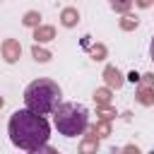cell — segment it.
I'll list each match as a JSON object with an SVG mask.
<instances>
[{
	"label": "cell",
	"instance_id": "obj_22",
	"mask_svg": "<svg viewBox=\"0 0 154 154\" xmlns=\"http://www.w3.org/2000/svg\"><path fill=\"white\" fill-rule=\"evenodd\" d=\"M123 152H135V154H140V147H135V144H128V147H123Z\"/></svg>",
	"mask_w": 154,
	"mask_h": 154
},
{
	"label": "cell",
	"instance_id": "obj_17",
	"mask_svg": "<svg viewBox=\"0 0 154 154\" xmlns=\"http://www.w3.org/2000/svg\"><path fill=\"white\" fill-rule=\"evenodd\" d=\"M116 116H118V111H116L111 103H108V106H96V118H99V120H113Z\"/></svg>",
	"mask_w": 154,
	"mask_h": 154
},
{
	"label": "cell",
	"instance_id": "obj_6",
	"mask_svg": "<svg viewBox=\"0 0 154 154\" xmlns=\"http://www.w3.org/2000/svg\"><path fill=\"white\" fill-rule=\"evenodd\" d=\"M135 99L140 106H154V87L140 82V87L135 89Z\"/></svg>",
	"mask_w": 154,
	"mask_h": 154
},
{
	"label": "cell",
	"instance_id": "obj_7",
	"mask_svg": "<svg viewBox=\"0 0 154 154\" xmlns=\"http://www.w3.org/2000/svg\"><path fill=\"white\" fill-rule=\"evenodd\" d=\"M55 38V26H51V24H38L36 29H34V41L36 43H48V41H53Z\"/></svg>",
	"mask_w": 154,
	"mask_h": 154
},
{
	"label": "cell",
	"instance_id": "obj_19",
	"mask_svg": "<svg viewBox=\"0 0 154 154\" xmlns=\"http://www.w3.org/2000/svg\"><path fill=\"white\" fill-rule=\"evenodd\" d=\"M140 82H142V84H149V87H154V72H144V75L140 77Z\"/></svg>",
	"mask_w": 154,
	"mask_h": 154
},
{
	"label": "cell",
	"instance_id": "obj_3",
	"mask_svg": "<svg viewBox=\"0 0 154 154\" xmlns=\"http://www.w3.org/2000/svg\"><path fill=\"white\" fill-rule=\"evenodd\" d=\"M53 123L60 135L77 137V135H84L89 128V111H87V106L75 103V101L58 103V108L53 111Z\"/></svg>",
	"mask_w": 154,
	"mask_h": 154
},
{
	"label": "cell",
	"instance_id": "obj_23",
	"mask_svg": "<svg viewBox=\"0 0 154 154\" xmlns=\"http://www.w3.org/2000/svg\"><path fill=\"white\" fill-rule=\"evenodd\" d=\"M149 55H152V60H154V36H152V43H149Z\"/></svg>",
	"mask_w": 154,
	"mask_h": 154
},
{
	"label": "cell",
	"instance_id": "obj_25",
	"mask_svg": "<svg viewBox=\"0 0 154 154\" xmlns=\"http://www.w3.org/2000/svg\"><path fill=\"white\" fill-rule=\"evenodd\" d=\"M0 2H2V0H0Z\"/></svg>",
	"mask_w": 154,
	"mask_h": 154
},
{
	"label": "cell",
	"instance_id": "obj_9",
	"mask_svg": "<svg viewBox=\"0 0 154 154\" xmlns=\"http://www.w3.org/2000/svg\"><path fill=\"white\" fill-rule=\"evenodd\" d=\"M96 149H99V137L94 135L91 128H87V135H84V140L79 142V152H82V154H89V152H96Z\"/></svg>",
	"mask_w": 154,
	"mask_h": 154
},
{
	"label": "cell",
	"instance_id": "obj_8",
	"mask_svg": "<svg viewBox=\"0 0 154 154\" xmlns=\"http://www.w3.org/2000/svg\"><path fill=\"white\" fill-rule=\"evenodd\" d=\"M77 22H79L77 7H63V12H60V24H63L65 29H72V26H77Z\"/></svg>",
	"mask_w": 154,
	"mask_h": 154
},
{
	"label": "cell",
	"instance_id": "obj_11",
	"mask_svg": "<svg viewBox=\"0 0 154 154\" xmlns=\"http://www.w3.org/2000/svg\"><path fill=\"white\" fill-rule=\"evenodd\" d=\"M31 58H34L36 63H48V60L53 58V53H51L48 48H43V43H34V46H31Z\"/></svg>",
	"mask_w": 154,
	"mask_h": 154
},
{
	"label": "cell",
	"instance_id": "obj_15",
	"mask_svg": "<svg viewBox=\"0 0 154 154\" xmlns=\"http://www.w3.org/2000/svg\"><path fill=\"white\" fill-rule=\"evenodd\" d=\"M87 51H89L91 60H106V55H108V48H106L103 43H89Z\"/></svg>",
	"mask_w": 154,
	"mask_h": 154
},
{
	"label": "cell",
	"instance_id": "obj_4",
	"mask_svg": "<svg viewBox=\"0 0 154 154\" xmlns=\"http://www.w3.org/2000/svg\"><path fill=\"white\" fill-rule=\"evenodd\" d=\"M0 53H2V60L7 65H14L19 60V55H22V43L17 38H5L0 43Z\"/></svg>",
	"mask_w": 154,
	"mask_h": 154
},
{
	"label": "cell",
	"instance_id": "obj_24",
	"mask_svg": "<svg viewBox=\"0 0 154 154\" xmlns=\"http://www.w3.org/2000/svg\"><path fill=\"white\" fill-rule=\"evenodd\" d=\"M2 106H5V99H2V96H0V108H2Z\"/></svg>",
	"mask_w": 154,
	"mask_h": 154
},
{
	"label": "cell",
	"instance_id": "obj_2",
	"mask_svg": "<svg viewBox=\"0 0 154 154\" xmlns=\"http://www.w3.org/2000/svg\"><path fill=\"white\" fill-rule=\"evenodd\" d=\"M60 96H63V91H60L58 82L38 77V79L26 84V89H24V106L36 111V113H41V116H48V113H53L58 108Z\"/></svg>",
	"mask_w": 154,
	"mask_h": 154
},
{
	"label": "cell",
	"instance_id": "obj_20",
	"mask_svg": "<svg viewBox=\"0 0 154 154\" xmlns=\"http://www.w3.org/2000/svg\"><path fill=\"white\" fill-rule=\"evenodd\" d=\"M135 5H137L140 10H147V7H152V5H154V0H135Z\"/></svg>",
	"mask_w": 154,
	"mask_h": 154
},
{
	"label": "cell",
	"instance_id": "obj_18",
	"mask_svg": "<svg viewBox=\"0 0 154 154\" xmlns=\"http://www.w3.org/2000/svg\"><path fill=\"white\" fill-rule=\"evenodd\" d=\"M34 154H58V149H55V147H51L48 142H43V144H41V147H38Z\"/></svg>",
	"mask_w": 154,
	"mask_h": 154
},
{
	"label": "cell",
	"instance_id": "obj_21",
	"mask_svg": "<svg viewBox=\"0 0 154 154\" xmlns=\"http://www.w3.org/2000/svg\"><path fill=\"white\" fill-rule=\"evenodd\" d=\"M140 77H142V75H137V72H135V70H132V72H130V75H128V77H125V79H130V82H132V84H135V82H140Z\"/></svg>",
	"mask_w": 154,
	"mask_h": 154
},
{
	"label": "cell",
	"instance_id": "obj_13",
	"mask_svg": "<svg viewBox=\"0 0 154 154\" xmlns=\"http://www.w3.org/2000/svg\"><path fill=\"white\" fill-rule=\"evenodd\" d=\"M91 130L99 140H106V137H111V120H96L91 125Z\"/></svg>",
	"mask_w": 154,
	"mask_h": 154
},
{
	"label": "cell",
	"instance_id": "obj_1",
	"mask_svg": "<svg viewBox=\"0 0 154 154\" xmlns=\"http://www.w3.org/2000/svg\"><path fill=\"white\" fill-rule=\"evenodd\" d=\"M7 135H10V142L29 154H34L43 142H48L51 137V125L48 120L31 111V108H19L10 116V123H7Z\"/></svg>",
	"mask_w": 154,
	"mask_h": 154
},
{
	"label": "cell",
	"instance_id": "obj_5",
	"mask_svg": "<svg viewBox=\"0 0 154 154\" xmlns=\"http://www.w3.org/2000/svg\"><path fill=\"white\" fill-rule=\"evenodd\" d=\"M101 77H103L106 87H111V89H120V87L125 84V77H123V72H120L116 65H106Z\"/></svg>",
	"mask_w": 154,
	"mask_h": 154
},
{
	"label": "cell",
	"instance_id": "obj_16",
	"mask_svg": "<svg viewBox=\"0 0 154 154\" xmlns=\"http://www.w3.org/2000/svg\"><path fill=\"white\" fill-rule=\"evenodd\" d=\"M108 5H111V10H113V12L125 14V12H130V10H132L135 0H108Z\"/></svg>",
	"mask_w": 154,
	"mask_h": 154
},
{
	"label": "cell",
	"instance_id": "obj_12",
	"mask_svg": "<svg viewBox=\"0 0 154 154\" xmlns=\"http://www.w3.org/2000/svg\"><path fill=\"white\" fill-rule=\"evenodd\" d=\"M118 26H120L123 31H135V29L140 26V19H137L135 14H130V12H125V14L118 19Z\"/></svg>",
	"mask_w": 154,
	"mask_h": 154
},
{
	"label": "cell",
	"instance_id": "obj_10",
	"mask_svg": "<svg viewBox=\"0 0 154 154\" xmlns=\"http://www.w3.org/2000/svg\"><path fill=\"white\" fill-rule=\"evenodd\" d=\"M94 101H96V106H108V103L113 101V89H111V87H99V89H94Z\"/></svg>",
	"mask_w": 154,
	"mask_h": 154
},
{
	"label": "cell",
	"instance_id": "obj_14",
	"mask_svg": "<svg viewBox=\"0 0 154 154\" xmlns=\"http://www.w3.org/2000/svg\"><path fill=\"white\" fill-rule=\"evenodd\" d=\"M22 24H24V26H29V29H36V26L41 24V12H38V10H29V12H24Z\"/></svg>",
	"mask_w": 154,
	"mask_h": 154
}]
</instances>
